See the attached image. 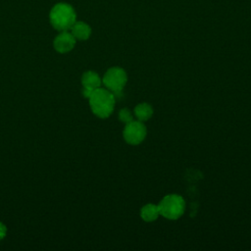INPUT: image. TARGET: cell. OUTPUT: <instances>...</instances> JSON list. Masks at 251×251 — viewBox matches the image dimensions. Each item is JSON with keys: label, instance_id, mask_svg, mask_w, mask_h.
I'll return each mask as SVG.
<instances>
[{"label": "cell", "instance_id": "obj_13", "mask_svg": "<svg viewBox=\"0 0 251 251\" xmlns=\"http://www.w3.org/2000/svg\"><path fill=\"white\" fill-rule=\"evenodd\" d=\"M6 233H7L6 226L3 223L0 222V240L3 239L6 236Z\"/></svg>", "mask_w": 251, "mask_h": 251}, {"label": "cell", "instance_id": "obj_2", "mask_svg": "<svg viewBox=\"0 0 251 251\" xmlns=\"http://www.w3.org/2000/svg\"><path fill=\"white\" fill-rule=\"evenodd\" d=\"M50 23L52 26L59 31L71 29L75 23L76 15L74 8L67 3L56 4L50 11Z\"/></svg>", "mask_w": 251, "mask_h": 251}, {"label": "cell", "instance_id": "obj_5", "mask_svg": "<svg viewBox=\"0 0 251 251\" xmlns=\"http://www.w3.org/2000/svg\"><path fill=\"white\" fill-rule=\"evenodd\" d=\"M147 129L144 126L143 122L140 121H131L126 124L125 128L123 130L124 139L126 143L130 145H138L140 144L146 137Z\"/></svg>", "mask_w": 251, "mask_h": 251}, {"label": "cell", "instance_id": "obj_10", "mask_svg": "<svg viewBox=\"0 0 251 251\" xmlns=\"http://www.w3.org/2000/svg\"><path fill=\"white\" fill-rule=\"evenodd\" d=\"M153 113H154V110L152 106L146 102L139 103L134 107V110H133L134 116L140 122L148 121L153 116Z\"/></svg>", "mask_w": 251, "mask_h": 251}, {"label": "cell", "instance_id": "obj_11", "mask_svg": "<svg viewBox=\"0 0 251 251\" xmlns=\"http://www.w3.org/2000/svg\"><path fill=\"white\" fill-rule=\"evenodd\" d=\"M134 114L127 108H123L119 112V120L125 124H127L131 121H133Z\"/></svg>", "mask_w": 251, "mask_h": 251}, {"label": "cell", "instance_id": "obj_3", "mask_svg": "<svg viewBox=\"0 0 251 251\" xmlns=\"http://www.w3.org/2000/svg\"><path fill=\"white\" fill-rule=\"evenodd\" d=\"M160 215L168 220H177L185 210V201L179 194H168L158 204Z\"/></svg>", "mask_w": 251, "mask_h": 251}, {"label": "cell", "instance_id": "obj_7", "mask_svg": "<svg viewBox=\"0 0 251 251\" xmlns=\"http://www.w3.org/2000/svg\"><path fill=\"white\" fill-rule=\"evenodd\" d=\"M71 33L77 40H86L91 34V28L86 23L75 21L71 27Z\"/></svg>", "mask_w": 251, "mask_h": 251}, {"label": "cell", "instance_id": "obj_4", "mask_svg": "<svg viewBox=\"0 0 251 251\" xmlns=\"http://www.w3.org/2000/svg\"><path fill=\"white\" fill-rule=\"evenodd\" d=\"M102 82L115 97L117 95L120 96L127 82V75L123 68L112 67L106 71Z\"/></svg>", "mask_w": 251, "mask_h": 251}, {"label": "cell", "instance_id": "obj_9", "mask_svg": "<svg viewBox=\"0 0 251 251\" xmlns=\"http://www.w3.org/2000/svg\"><path fill=\"white\" fill-rule=\"evenodd\" d=\"M160 216V211L158 205L148 203L144 205L140 210V217L144 222H154Z\"/></svg>", "mask_w": 251, "mask_h": 251}, {"label": "cell", "instance_id": "obj_12", "mask_svg": "<svg viewBox=\"0 0 251 251\" xmlns=\"http://www.w3.org/2000/svg\"><path fill=\"white\" fill-rule=\"evenodd\" d=\"M94 90H95V89H91V88L83 87V86H82V91H81V93H82L83 97H85V98H89V97L91 96V94H92V92H93Z\"/></svg>", "mask_w": 251, "mask_h": 251}, {"label": "cell", "instance_id": "obj_8", "mask_svg": "<svg viewBox=\"0 0 251 251\" xmlns=\"http://www.w3.org/2000/svg\"><path fill=\"white\" fill-rule=\"evenodd\" d=\"M102 79L99 75L93 71H87L83 73L81 76V84L83 87L96 89L101 86Z\"/></svg>", "mask_w": 251, "mask_h": 251}, {"label": "cell", "instance_id": "obj_1", "mask_svg": "<svg viewBox=\"0 0 251 251\" xmlns=\"http://www.w3.org/2000/svg\"><path fill=\"white\" fill-rule=\"evenodd\" d=\"M88 99L92 113L98 118L106 119L113 113L116 98L107 88H96Z\"/></svg>", "mask_w": 251, "mask_h": 251}, {"label": "cell", "instance_id": "obj_6", "mask_svg": "<svg viewBox=\"0 0 251 251\" xmlns=\"http://www.w3.org/2000/svg\"><path fill=\"white\" fill-rule=\"evenodd\" d=\"M75 40L76 39L74 37V35L68 30L61 31V33H59L55 37L53 46L55 50L59 53H68L75 47Z\"/></svg>", "mask_w": 251, "mask_h": 251}]
</instances>
